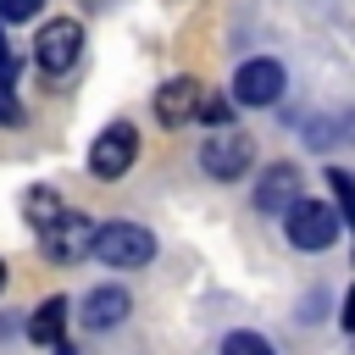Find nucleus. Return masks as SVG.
<instances>
[{"instance_id": "15", "label": "nucleus", "mask_w": 355, "mask_h": 355, "mask_svg": "<svg viewBox=\"0 0 355 355\" xmlns=\"http://www.w3.org/2000/svg\"><path fill=\"white\" fill-rule=\"evenodd\" d=\"M44 0H0V22H33Z\"/></svg>"}, {"instance_id": "20", "label": "nucleus", "mask_w": 355, "mask_h": 355, "mask_svg": "<svg viewBox=\"0 0 355 355\" xmlns=\"http://www.w3.org/2000/svg\"><path fill=\"white\" fill-rule=\"evenodd\" d=\"M0 61H11V50H6V39H0ZM11 67H17V61H11Z\"/></svg>"}, {"instance_id": "18", "label": "nucleus", "mask_w": 355, "mask_h": 355, "mask_svg": "<svg viewBox=\"0 0 355 355\" xmlns=\"http://www.w3.org/2000/svg\"><path fill=\"white\" fill-rule=\"evenodd\" d=\"M11 72H17V67H11V61H0V94H11Z\"/></svg>"}, {"instance_id": "8", "label": "nucleus", "mask_w": 355, "mask_h": 355, "mask_svg": "<svg viewBox=\"0 0 355 355\" xmlns=\"http://www.w3.org/2000/svg\"><path fill=\"white\" fill-rule=\"evenodd\" d=\"M200 105H205L200 78H172V83H161V89H155V116H161L166 128H178V122H189V116H200Z\"/></svg>"}, {"instance_id": "4", "label": "nucleus", "mask_w": 355, "mask_h": 355, "mask_svg": "<svg viewBox=\"0 0 355 355\" xmlns=\"http://www.w3.org/2000/svg\"><path fill=\"white\" fill-rule=\"evenodd\" d=\"M250 161H255L250 133H239V128H227V122H216V133L200 144V166H205L211 178H222V183L244 178V172H250Z\"/></svg>"}, {"instance_id": "10", "label": "nucleus", "mask_w": 355, "mask_h": 355, "mask_svg": "<svg viewBox=\"0 0 355 355\" xmlns=\"http://www.w3.org/2000/svg\"><path fill=\"white\" fill-rule=\"evenodd\" d=\"M128 311H133L128 288H116V283H100V288L83 300V327H94V333H105V327H122V322H128Z\"/></svg>"}, {"instance_id": "1", "label": "nucleus", "mask_w": 355, "mask_h": 355, "mask_svg": "<svg viewBox=\"0 0 355 355\" xmlns=\"http://www.w3.org/2000/svg\"><path fill=\"white\" fill-rule=\"evenodd\" d=\"M94 261L100 266H122V272L150 266L155 261V233L139 227V222H100L94 227Z\"/></svg>"}, {"instance_id": "5", "label": "nucleus", "mask_w": 355, "mask_h": 355, "mask_svg": "<svg viewBox=\"0 0 355 355\" xmlns=\"http://www.w3.org/2000/svg\"><path fill=\"white\" fill-rule=\"evenodd\" d=\"M283 61H272V55H255V61H244L239 72H233V100L239 105H277V94H283Z\"/></svg>"}, {"instance_id": "6", "label": "nucleus", "mask_w": 355, "mask_h": 355, "mask_svg": "<svg viewBox=\"0 0 355 355\" xmlns=\"http://www.w3.org/2000/svg\"><path fill=\"white\" fill-rule=\"evenodd\" d=\"M39 244H44V255H50L55 266H72L78 255H94V222H89L83 211H67L55 227L39 233Z\"/></svg>"}, {"instance_id": "17", "label": "nucleus", "mask_w": 355, "mask_h": 355, "mask_svg": "<svg viewBox=\"0 0 355 355\" xmlns=\"http://www.w3.org/2000/svg\"><path fill=\"white\" fill-rule=\"evenodd\" d=\"M17 116H22V111L11 105V94H0V122H17Z\"/></svg>"}, {"instance_id": "2", "label": "nucleus", "mask_w": 355, "mask_h": 355, "mask_svg": "<svg viewBox=\"0 0 355 355\" xmlns=\"http://www.w3.org/2000/svg\"><path fill=\"white\" fill-rule=\"evenodd\" d=\"M338 222H344V216H338L327 200H305V194L283 211L288 244H294V250H311V255H316V250H327V244L338 239Z\"/></svg>"}, {"instance_id": "7", "label": "nucleus", "mask_w": 355, "mask_h": 355, "mask_svg": "<svg viewBox=\"0 0 355 355\" xmlns=\"http://www.w3.org/2000/svg\"><path fill=\"white\" fill-rule=\"evenodd\" d=\"M133 155H139V133H133L128 122H111V128L89 144V172H94V178H122V172L133 166Z\"/></svg>"}, {"instance_id": "13", "label": "nucleus", "mask_w": 355, "mask_h": 355, "mask_svg": "<svg viewBox=\"0 0 355 355\" xmlns=\"http://www.w3.org/2000/svg\"><path fill=\"white\" fill-rule=\"evenodd\" d=\"M327 189H333V205H338L344 227L355 233V178H349V172H327Z\"/></svg>"}, {"instance_id": "19", "label": "nucleus", "mask_w": 355, "mask_h": 355, "mask_svg": "<svg viewBox=\"0 0 355 355\" xmlns=\"http://www.w3.org/2000/svg\"><path fill=\"white\" fill-rule=\"evenodd\" d=\"M55 355H78V349H72V344H55Z\"/></svg>"}, {"instance_id": "21", "label": "nucleus", "mask_w": 355, "mask_h": 355, "mask_svg": "<svg viewBox=\"0 0 355 355\" xmlns=\"http://www.w3.org/2000/svg\"><path fill=\"white\" fill-rule=\"evenodd\" d=\"M0 288H6V266H0Z\"/></svg>"}, {"instance_id": "3", "label": "nucleus", "mask_w": 355, "mask_h": 355, "mask_svg": "<svg viewBox=\"0 0 355 355\" xmlns=\"http://www.w3.org/2000/svg\"><path fill=\"white\" fill-rule=\"evenodd\" d=\"M78 55H83V22H78V17H50V22L39 28V39H33V61H39L50 78H61V72L78 67Z\"/></svg>"}, {"instance_id": "11", "label": "nucleus", "mask_w": 355, "mask_h": 355, "mask_svg": "<svg viewBox=\"0 0 355 355\" xmlns=\"http://www.w3.org/2000/svg\"><path fill=\"white\" fill-rule=\"evenodd\" d=\"M67 311H72V305H67L61 294H55V300H44V305H39L33 316H28V338H33V344H61V327H67Z\"/></svg>"}, {"instance_id": "9", "label": "nucleus", "mask_w": 355, "mask_h": 355, "mask_svg": "<svg viewBox=\"0 0 355 355\" xmlns=\"http://www.w3.org/2000/svg\"><path fill=\"white\" fill-rule=\"evenodd\" d=\"M294 200H300V166H288V161L266 166V178L255 183V211H266V216H283Z\"/></svg>"}, {"instance_id": "12", "label": "nucleus", "mask_w": 355, "mask_h": 355, "mask_svg": "<svg viewBox=\"0 0 355 355\" xmlns=\"http://www.w3.org/2000/svg\"><path fill=\"white\" fill-rule=\"evenodd\" d=\"M22 211H28V222H33V233H44V227H55V222L67 216V205H61V194H55V189H28V200H22Z\"/></svg>"}, {"instance_id": "16", "label": "nucleus", "mask_w": 355, "mask_h": 355, "mask_svg": "<svg viewBox=\"0 0 355 355\" xmlns=\"http://www.w3.org/2000/svg\"><path fill=\"white\" fill-rule=\"evenodd\" d=\"M338 322L355 333V283H349V294H344V311H338Z\"/></svg>"}, {"instance_id": "14", "label": "nucleus", "mask_w": 355, "mask_h": 355, "mask_svg": "<svg viewBox=\"0 0 355 355\" xmlns=\"http://www.w3.org/2000/svg\"><path fill=\"white\" fill-rule=\"evenodd\" d=\"M222 355H277V349H272L261 333H244V327H239V333L222 338Z\"/></svg>"}]
</instances>
